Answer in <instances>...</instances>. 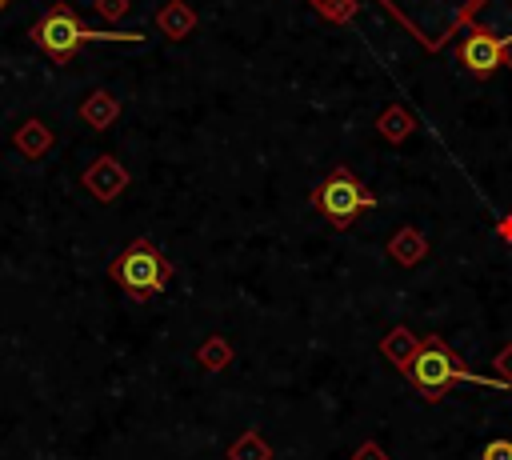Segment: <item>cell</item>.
Masks as SVG:
<instances>
[{
	"label": "cell",
	"instance_id": "1",
	"mask_svg": "<svg viewBox=\"0 0 512 460\" xmlns=\"http://www.w3.org/2000/svg\"><path fill=\"white\" fill-rule=\"evenodd\" d=\"M32 44L44 52V56H52L56 64H64L80 44H92V40H144L140 32H92V28H84L80 20H76V12L68 8V4H56L52 12H44L36 24H32Z\"/></svg>",
	"mask_w": 512,
	"mask_h": 460
},
{
	"label": "cell",
	"instance_id": "2",
	"mask_svg": "<svg viewBox=\"0 0 512 460\" xmlns=\"http://www.w3.org/2000/svg\"><path fill=\"white\" fill-rule=\"evenodd\" d=\"M428 48H440L460 24L472 20L480 0H384Z\"/></svg>",
	"mask_w": 512,
	"mask_h": 460
},
{
	"label": "cell",
	"instance_id": "3",
	"mask_svg": "<svg viewBox=\"0 0 512 460\" xmlns=\"http://www.w3.org/2000/svg\"><path fill=\"white\" fill-rule=\"evenodd\" d=\"M408 376H412V384H416V388H424L428 396H436V392H440V388H448V384H488V388H504V380L472 376V372L456 360V352H448V348H444V344H436V340H428V344L412 356Z\"/></svg>",
	"mask_w": 512,
	"mask_h": 460
},
{
	"label": "cell",
	"instance_id": "4",
	"mask_svg": "<svg viewBox=\"0 0 512 460\" xmlns=\"http://www.w3.org/2000/svg\"><path fill=\"white\" fill-rule=\"evenodd\" d=\"M112 276H116L120 288H128L136 300H144V296L164 292V284H168V260L148 240H136V244H128L112 260Z\"/></svg>",
	"mask_w": 512,
	"mask_h": 460
},
{
	"label": "cell",
	"instance_id": "5",
	"mask_svg": "<svg viewBox=\"0 0 512 460\" xmlns=\"http://www.w3.org/2000/svg\"><path fill=\"white\" fill-rule=\"evenodd\" d=\"M376 200H372V192L356 180V176H348V172H332L320 188H316V208L336 224V228H344V224H352L364 208H372Z\"/></svg>",
	"mask_w": 512,
	"mask_h": 460
},
{
	"label": "cell",
	"instance_id": "6",
	"mask_svg": "<svg viewBox=\"0 0 512 460\" xmlns=\"http://www.w3.org/2000/svg\"><path fill=\"white\" fill-rule=\"evenodd\" d=\"M456 56H460V64H464L468 72H476V76H492V72L508 60V44H504L500 36L484 32V28H468V32L460 36Z\"/></svg>",
	"mask_w": 512,
	"mask_h": 460
},
{
	"label": "cell",
	"instance_id": "7",
	"mask_svg": "<svg viewBox=\"0 0 512 460\" xmlns=\"http://www.w3.org/2000/svg\"><path fill=\"white\" fill-rule=\"evenodd\" d=\"M468 24L500 36L504 44H512V0H480V8L472 12Z\"/></svg>",
	"mask_w": 512,
	"mask_h": 460
},
{
	"label": "cell",
	"instance_id": "8",
	"mask_svg": "<svg viewBox=\"0 0 512 460\" xmlns=\"http://www.w3.org/2000/svg\"><path fill=\"white\" fill-rule=\"evenodd\" d=\"M84 116H88L92 124H108V120L116 116V100H112V96H104V92H96V96L84 104Z\"/></svg>",
	"mask_w": 512,
	"mask_h": 460
},
{
	"label": "cell",
	"instance_id": "9",
	"mask_svg": "<svg viewBox=\"0 0 512 460\" xmlns=\"http://www.w3.org/2000/svg\"><path fill=\"white\" fill-rule=\"evenodd\" d=\"M484 460H512V444L508 440H492L484 448Z\"/></svg>",
	"mask_w": 512,
	"mask_h": 460
},
{
	"label": "cell",
	"instance_id": "10",
	"mask_svg": "<svg viewBox=\"0 0 512 460\" xmlns=\"http://www.w3.org/2000/svg\"><path fill=\"white\" fill-rule=\"evenodd\" d=\"M312 4H316L320 12H328V16H344V12H348L356 0H312Z\"/></svg>",
	"mask_w": 512,
	"mask_h": 460
},
{
	"label": "cell",
	"instance_id": "11",
	"mask_svg": "<svg viewBox=\"0 0 512 460\" xmlns=\"http://www.w3.org/2000/svg\"><path fill=\"white\" fill-rule=\"evenodd\" d=\"M100 12H104V16H120L124 4H120V0H100Z\"/></svg>",
	"mask_w": 512,
	"mask_h": 460
},
{
	"label": "cell",
	"instance_id": "12",
	"mask_svg": "<svg viewBox=\"0 0 512 460\" xmlns=\"http://www.w3.org/2000/svg\"><path fill=\"white\" fill-rule=\"evenodd\" d=\"M4 4H8V0H0V12H4Z\"/></svg>",
	"mask_w": 512,
	"mask_h": 460
}]
</instances>
